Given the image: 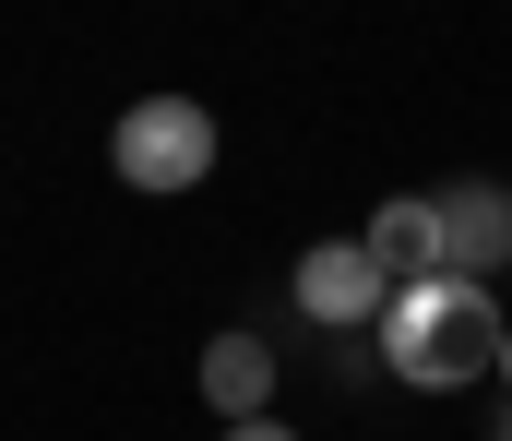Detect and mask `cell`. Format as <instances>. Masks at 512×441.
<instances>
[{
  "label": "cell",
  "instance_id": "1",
  "mask_svg": "<svg viewBox=\"0 0 512 441\" xmlns=\"http://www.w3.org/2000/svg\"><path fill=\"white\" fill-rule=\"evenodd\" d=\"M501 346H512L501 298L465 287V275L393 287V310H382V358H393V382H417V394H465V382H489Z\"/></svg>",
  "mask_w": 512,
  "mask_h": 441
},
{
  "label": "cell",
  "instance_id": "2",
  "mask_svg": "<svg viewBox=\"0 0 512 441\" xmlns=\"http://www.w3.org/2000/svg\"><path fill=\"white\" fill-rule=\"evenodd\" d=\"M108 167H120L131 191H191L215 167V108L203 96H131L120 132H108Z\"/></svg>",
  "mask_w": 512,
  "mask_h": 441
},
{
  "label": "cell",
  "instance_id": "3",
  "mask_svg": "<svg viewBox=\"0 0 512 441\" xmlns=\"http://www.w3.org/2000/svg\"><path fill=\"white\" fill-rule=\"evenodd\" d=\"M393 310V275L370 263V239H322L310 263H298V322H322V334H382Z\"/></svg>",
  "mask_w": 512,
  "mask_h": 441
},
{
  "label": "cell",
  "instance_id": "4",
  "mask_svg": "<svg viewBox=\"0 0 512 441\" xmlns=\"http://www.w3.org/2000/svg\"><path fill=\"white\" fill-rule=\"evenodd\" d=\"M429 203H441V275L489 287L512 263V191L501 179H453V191H429Z\"/></svg>",
  "mask_w": 512,
  "mask_h": 441
},
{
  "label": "cell",
  "instance_id": "5",
  "mask_svg": "<svg viewBox=\"0 0 512 441\" xmlns=\"http://www.w3.org/2000/svg\"><path fill=\"white\" fill-rule=\"evenodd\" d=\"M358 239H370V263H382L393 287H429V275H441V203H429V191H393Z\"/></svg>",
  "mask_w": 512,
  "mask_h": 441
},
{
  "label": "cell",
  "instance_id": "6",
  "mask_svg": "<svg viewBox=\"0 0 512 441\" xmlns=\"http://www.w3.org/2000/svg\"><path fill=\"white\" fill-rule=\"evenodd\" d=\"M203 406H215L227 430L274 406V346H262V334H215V346H203Z\"/></svg>",
  "mask_w": 512,
  "mask_h": 441
},
{
  "label": "cell",
  "instance_id": "7",
  "mask_svg": "<svg viewBox=\"0 0 512 441\" xmlns=\"http://www.w3.org/2000/svg\"><path fill=\"white\" fill-rule=\"evenodd\" d=\"M227 441H298V430H286V418H239Z\"/></svg>",
  "mask_w": 512,
  "mask_h": 441
},
{
  "label": "cell",
  "instance_id": "8",
  "mask_svg": "<svg viewBox=\"0 0 512 441\" xmlns=\"http://www.w3.org/2000/svg\"><path fill=\"white\" fill-rule=\"evenodd\" d=\"M501 370H512V346H501Z\"/></svg>",
  "mask_w": 512,
  "mask_h": 441
},
{
  "label": "cell",
  "instance_id": "9",
  "mask_svg": "<svg viewBox=\"0 0 512 441\" xmlns=\"http://www.w3.org/2000/svg\"><path fill=\"white\" fill-rule=\"evenodd\" d=\"M501 441H512V430H501Z\"/></svg>",
  "mask_w": 512,
  "mask_h": 441
}]
</instances>
